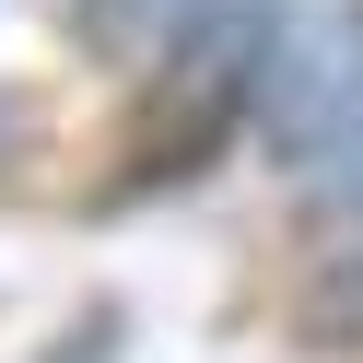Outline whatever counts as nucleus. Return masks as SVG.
Masks as SVG:
<instances>
[{"instance_id": "3", "label": "nucleus", "mask_w": 363, "mask_h": 363, "mask_svg": "<svg viewBox=\"0 0 363 363\" xmlns=\"http://www.w3.org/2000/svg\"><path fill=\"white\" fill-rule=\"evenodd\" d=\"M211 24L223 12H199V0H94V48H188Z\"/></svg>"}, {"instance_id": "4", "label": "nucleus", "mask_w": 363, "mask_h": 363, "mask_svg": "<svg viewBox=\"0 0 363 363\" xmlns=\"http://www.w3.org/2000/svg\"><path fill=\"white\" fill-rule=\"evenodd\" d=\"M0 118H12V106H0Z\"/></svg>"}, {"instance_id": "1", "label": "nucleus", "mask_w": 363, "mask_h": 363, "mask_svg": "<svg viewBox=\"0 0 363 363\" xmlns=\"http://www.w3.org/2000/svg\"><path fill=\"white\" fill-rule=\"evenodd\" d=\"M281 164H328V152H363V0H328L305 24L258 35V106H246Z\"/></svg>"}, {"instance_id": "2", "label": "nucleus", "mask_w": 363, "mask_h": 363, "mask_svg": "<svg viewBox=\"0 0 363 363\" xmlns=\"http://www.w3.org/2000/svg\"><path fill=\"white\" fill-rule=\"evenodd\" d=\"M281 328L305 352H363V176L316 211L305 258H293V293H281Z\"/></svg>"}]
</instances>
